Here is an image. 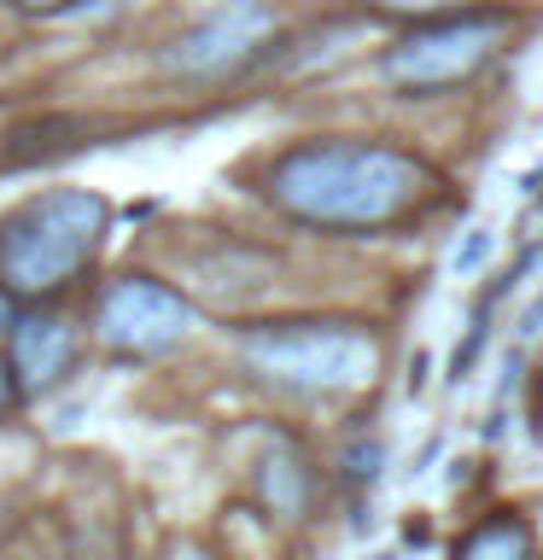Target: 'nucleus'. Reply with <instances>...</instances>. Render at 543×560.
Returning a JSON list of instances; mask_svg holds the SVG:
<instances>
[{
	"label": "nucleus",
	"instance_id": "obj_2",
	"mask_svg": "<svg viewBox=\"0 0 543 560\" xmlns=\"http://www.w3.org/2000/svg\"><path fill=\"white\" fill-rule=\"evenodd\" d=\"M105 228H112V205L88 187H47L24 199L0 222V292L42 304L77 287L100 257Z\"/></svg>",
	"mask_w": 543,
	"mask_h": 560
},
{
	"label": "nucleus",
	"instance_id": "obj_7",
	"mask_svg": "<svg viewBox=\"0 0 543 560\" xmlns=\"http://www.w3.org/2000/svg\"><path fill=\"white\" fill-rule=\"evenodd\" d=\"M70 362H77V327L65 315H47V310H30L12 322V339H7V374L18 385V397H42L53 392Z\"/></svg>",
	"mask_w": 543,
	"mask_h": 560
},
{
	"label": "nucleus",
	"instance_id": "obj_10",
	"mask_svg": "<svg viewBox=\"0 0 543 560\" xmlns=\"http://www.w3.org/2000/svg\"><path fill=\"white\" fill-rule=\"evenodd\" d=\"M368 7L385 18H450V12H467L473 0H368Z\"/></svg>",
	"mask_w": 543,
	"mask_h": 560
},
{
	"label": "nucleus",
	"instance_id": "obj_4",
	"mask_svg": "<svg viewBox=\"0 0 543 560\" xmlns=\"http://www.w3.org/2000/svg\"><path fill=\"white\" fill-rule=\"evenodd\" d=\"M508 42V18L502 12H450V18H427L415 35L380 59V77L397 94H450V88L473 82L480 70L497 59V47Z\"/></svg>",
	"mask_w": 543,
	"mask_h": 560
},
{
	"label": "nucleus",
	"instance_id": "obj_6",
	"mask_svg": "<svg viewBox=\"0 0 543 560\" xmlns=\"http://www.w3.org/2000/svg\"><path fill=\"white\" fill-rule=\"evenodd\" d=\"M275 35V12L263 0H222L217 12H205L182 42L164 52V70L170 77H187V82H210V77H228L252 59L257 47H269Z\"/></svg>",
	"mask_w": 543,
	"mask_h": 560
},
{
	"label": "nucleus",
	"instance_id": "obj_9",
	"mask_svg": "<svg viewBox=\"0 0 543 560\" xmlns=\"http://www.w3.org/2000/svg\"><path fill=\"white\" fill-rule=\"evenodd\" d=\"M455 560H532V525L520 514H490L462 537Z\"/></svg>",
	"mask_w": 543,
	"mask_h": 560
},
{
	"label": "nucleus",
	"instance_id": "obj_8",
	"mask_svg": "<svg viewBox=\"0 0 543 560\" xmlns=\"http://www.w3.org/2000/svg\"><path fill=\"white\" fill-rule=\"evenodd\" d=\"M252 490H257V502H263L269 520H304V508H310V462L292 444H275L257 462Z\"/></svg>",
	"mask_w": 543,
	"mask_h": 560
},
{
	"label": "nucleus",
	"instance_id": "obj_11",
	"mask_svg": "<svg viewBox=\"0 0 543 560\" xmlns=\"http://www.w3.org/2000/svg\"><path fill=\"white\" fill-rule=\"evenodd\" d=\"M12 12H24V18H53V12H65V7H77V0H7Z\"/></svg>",
	"mask_w": 543,
	"mask_h": 560
},
{
	"label": "nucleus",
	"instance_id": "obj_13",
	"mask_svg": "<svg viewBox=\"0 0 543 560\" xmlns=\"http://www.w3.org/2000/svg\"><path fill=\"white\" fill-rule=\"evenodd\" d=\"M164 560H217V555H210V549H199V542H182V549H170Z\"/></svg>",
	"mask_w": 543,
	"mask_h": 560
},
{
	"label": "nucleus",
	"instance_id": "obj_12",
	"mask_svg": "<svg viewBox=\"0 0 543 560\" xmlns=\"http://www.w3.org/2000/svg\"><path fill=\"white\" fill-rule=\"evenodd\" d=\"M18 402H24V397H18V385H12V374H7V362H0V420H7Z\"/></svg>",
	"mask_w": 543,
	"mask_h": 560
},
{
	"label": "nucleus",
	"instance_id": "obj_3",
	"mask_svg": "<svg viewBox=\"0 0 543 560\" xmlns=\"http://www.w3.org/2000/svg\"><path fill=\"white\" fill-rule=\"evenodd\" d=\"M252 374L304 397L362 392L380 374V339L362 322H257L240 332Z\"/></svg>",
	"mask_w": 543,
	"mask_h": 560
},
{
	"label": "nucleus",
	"instance_id": "obj_5",
	"mask_svg": "<svg viewBox=\"0 0 543 560\" xmlns=\"http://www.w3.org/2000/svg\"><path fill=\"white\" fill-rule=\"evenodd\" d=\"M94 332L123 362H158V357H175V350L187 345L193 310L170 280L117 275V280H105V292L94 298Z\"/></svg>",
	"mask_w": 543,
	"mask_h": 560
},
{
	"label": "nucleus",
	"instance_id": "obj_1",
	"mask_svg": "<svg viewBox=\"0 0 543 560\" xmlns=\"http://www.w3.org/2000/svg\"><path fill=\"white\" fill-rule=\"evenodd\" d=\"M263 192L287 222L322 234H380L409 222L438 192V175L415 152L385 140H304L280 152Z\"/></svg>",
	"mask_w": 543,
	"mask_h": 560
}]
</instances>
